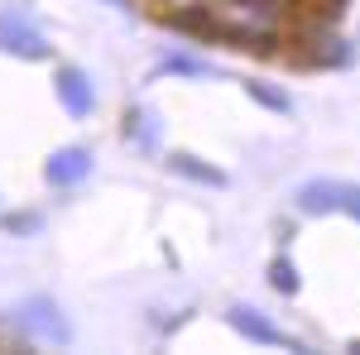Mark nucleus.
<instances>
[{
    "instance_id": "1",
    "label": "nucleus",
    "mask_w": 360,
    "mask_h": 355,
    "mask_svg": "<svg viewBox=\"0 0 360 355\" xmlns=\"http://www.w3.org/2000/svg\"><path fill=\"white\" fill-rule=\"evenodd\" d=\"M293 0H212L207 20H212V39H226L236 49H269L283 39Z\"/></svg>"
},
{
    "instance_id": "2",
    "label": "nucleus",
    "mask_w": 360,
    "mask_h": 355,
    "mask_svg": "<svg viewBox=\"0 0 360 355\" xmlns=\"http://www.w3.org/2000/svg\"><path fill=\"white\" fill-rule=\"evenodd\" d=\"M0 53H15L25 63H44L49 58V39L39 34V25L29 20L25 0H0Z\"/></svg>"
},
{
    "instance_id": "3",
    "label": "nucleus",
    "mask_w": 360,
    "mask_h": 355,
    "mask_svg": "<svg viewBox=\"0 0 360 355\" xmlns=\"http://www.w3.org/2000/svg\"><path fill=\"white\" fill-rule=\"evenodd\" d=\"M15 322H20L25 336L44 341V346H68V341H72V327L63 322V312L53 307V298H29L25 307L15 312Z\"/></svg>"
},
{
    "instance_id": "4",
    "label": "nucleus",
    "mask_w": 360,
    "mask_h": 355,
    "mask_svg": "<svg viewBox=\"0 0 360 355\" xmlns=\"http://www.w3.org/2000/svg\"><path fill=\"white\" fill-rule=\"evenodd\" d=\"M53 91H58V101H63V110L72 120H86L96 110V91H91V77H86L82 67H58Z\"/></svg>"
},
{
    "instance_id": "5",
    "label": "nucleus",
    "mask_w": 360,
    "mask_h": 355,
    "mask_svg": "<svg viewBox=\"0 0 360 355\" xmlns=\"http://www.w3.org/2000/svg\"><path fill=\"white\" fill-rule=\"evenodd\" d=\"M231 327L240 331L245 341H259V346H283V351H298V341L293 336H283L274 322H264L255 307H231Z\"/></svg>"
},
{
    "instance_id": "6",
    "label": "nucleus",
    "mask_w": 360,
    "mask_h": 355,
    "mask_svg": "<svg viewBox=\"0 0 360 355\" xmlns=\"http://www.w3.org/2000/svg\"><path fill=\"white\" fill-rule=\"evenodd\" d=\"M86 173H91V154H86V149H77V144L58 149L53 159L44 164V178H49L53 188H77Z\"/></svg>"
},
{
    "instance_id": "7",
    "label": "nucleus",
    "mask_w": 360,
    "mask_h": 355,
    "mask_svg": "<svg viewBox=\"0 0 360 355\" xmlns=\"http://www.w3.org/2000/svg\"><path fill=\"white\" fill-rule=\"evenodd\" d=\"M341 192L346 183H332V178H312L298 188V212L303 217H327V212H341Z\"/></svg>"
},
{
    "instance_id": "8",
    "label": "nucleus",
    "mask_w": 360,
    "mask_h": 355,
    "mask_svg": "<svg viewBox=\"0 0 360 355\" xmlns=\"http://www.w3.org/2000/svg\"><path fill=\"white\" fill-rule=\"evenodd\" d=\"M168 168L178 173V178H188V183H202V188H226V173L212 164H202L193 154H168Z\"/></svg>"
},
{
    "instance_id": "9",
    "label": "nucleus",
    "mask_w": 360,
    "mask_h": 355,
    "mask_svg": "<svg viewBox=\"0 0 360 355\" xmlns=\"http://www.w3.org/2000/svg\"><path fill=\"white\" fill-rule=\"evenodd\" d=\"M120 130H125V139L139 144V149H154V144H159V125H154L149 110H125V125H120Z\"/></svg>"
},
{
    "instance_id": "10",
    "label": "nucleus",
    "mask_w": 360,
    "mask_h": 355,
    "mask_svg": "<svg viewBox=\"0 0 360 355\" xmlns=\"http://www.w3.org/2000/svg\"><path fill=\"white\" fill-rule=\"evenodd\" d=\"M269 283H274L278 293H298V269H293L288 259H274V264H269Z\"/></svg>"
},
{
    "instance_id": "11",
    "label": "nucleus",
    "mask_w": 360,
    "mask_h": 355,
    "mask_svg": "<svg viewBox=\"0 0 360 355\" xmlns=\"http://www.w3.org/2000/svg\"><path fill=\"white\" fill-rule=\"evenodd\" d=\"M245 91H250V96H255V101H259V106L278 110V115L288 110V96H278V91H269V86H259V82H245Z\"/></svg>"
},
{
    "instance_id": "12",
    "label": "nucleus",
    "mask_w": 360,
    "mask_h": 355,
    "mask_svg": "<svg viewBox=\"0 0 360 355\" xmlns=\"http://www.w3.org/2000/svg\"><path fill=\"white\" fill-rule=\"evenodd\" d=\"M159 72H188V77H202V72H207V63H197V58H164V63H159Z\"/></svg>"
},
{
    "instance_id": "13",
    "label": "nucleus",
    "mask_w": 360,
    "mask_h": 355,
    "mask_svg": "<svg viewBox=\"0 0 360 355\" xmlns=\"http://www.w3.org/2000/svg\"><path fill=\"white\" fill-rule=\"evenodd\" d=\"M44 226V217L39 212H20V217H5V231L10 235H25V231H39Z\"/></svg>"
},
{
    "instance_id": "14",
    "label": "nucleus",
    "mask_w": 360,
    "mask_h": 355,
    "mask_svg": "<svg viewBox=\"0 0 360 355\" xmlns=\"http://www.w3.org/2000/svg\"><path fill=\"white\" fill-rule=\"evenodd\" d=\"M341 212H351V217L360 221V188H346V192H341Z\"/></svg>"
},
{
    "instance_id": "15",
    "label": "nucleus",
    "mask_w": 360,
    "mask_h": 355,
    "mask_svg": "<svg viewBox=\"0 0 360 355\" xmlns=\"http://www.w3.org/2000/svg\"><path fill=\"white\" fill-rule=\"evenodd\" d=\"M159 5H168V10H183V5H193V0H159Z\"/></svg>"
},
{
    "instance_id": "16",
    "label": "nucleus",
    "mask_w": 360,
    "mask_h": 355,
    "mask_svg": "<svg viewBox=\"0 0 360 355\" xmlns=\"http://www.w3.org/2000/svg\"><path fill=\"white\" fill-rule=\"evenodd\" d=\"M111 5H130V0H111Z\"/></svg>"
},
{
    "instance_id": "17",
    "label": "nucleus",
    "mask_w": 360,
    "mask_h": 355,
    "mask_svg": "<svg viewBox=\"0 0 360 355\" xmlns=\"http://www.w3.org/2000/svg\"><path fill=\"white\" fill-rule=\"evenodd\" d=\"M351 351H360V341H356V346H351Z\"/></svg>"
}]
</instances>
